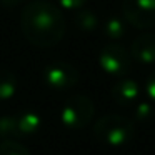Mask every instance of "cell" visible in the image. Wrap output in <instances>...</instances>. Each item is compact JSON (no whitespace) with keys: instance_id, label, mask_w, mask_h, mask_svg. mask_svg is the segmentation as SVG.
<instances>
[{"instance_id":"1","label":"cell","mask_w":155,"mask_h":155,"mask_svg":"<svg viewBox=\"0 0 155 155\" xmlns=\"http://www.w3.org/2000/svg\"><path fill=\"white\" fill-rule=\"evenodd\" d=\"M20 28L28 44L52 48L64 38L67 22L57 5L48 0H32L20 14Z\"/></svg>"},{"instance_id":"2","label":"cell","mask_w":155,"mask_h":155,"mask_svg":"<svg viewBox=\"0 0 155 155\" xmlns=\"http://www.w3.org/2000/svg\"><path fill=\"white\" fill-rule=\"evenodd\" d=\"M135 124L128 117L108 114L100 117L94 125V137L107 147H124L134 138Z\"/></svg>"},{"instance_id":"3","label":"cell","mask_w":155,"mask_h":155,"mask_svg":"<svg viewBox=\"0 0 155 155\" xmlns=\"http://www.w3.org/2000/svg\"><path fill=\"white\" fill-rule=\"evenodd\" d=\"M95 115V105L87 95L75 94L64 102L60 112V122L68 130H82L92 122Z\"/></svg>"},{"instance_id":"4","label":"cell","mask_w":155,"mask_h":155,"mask_svg":"<svg viewBox=\"0 0 155 155\" xmlns=\"http://www.w3.org/2000/svg\"><path fill=\"white\" fill-rule=\"evenodd\" d=\"M42 80L48 88L55 92H64L75 87L78 82V70L68 62H50L42 70Z\"/></svg>"},{"instance_id":"5","label":"cell","mask_w":155,"mask_h":155,"mask_svg":"<svg viewBox=\"0 0 155 155\" xmlns=\"http://www.w3.org/2000/svg\"><path fill=\"white\" fill-rule=\"evenodd\" d=\"M122 17L128 25L138 30L155 27V0H124Z\"/></svg>"},{"instance_id":"6","label":"cell","mask_w":155,"mask_h":155,"mask_svg":"<svg viewBox=\"0 0 155 155\" xmlns=\"http://www.w3.org/2000/svg\"><path fill=\"white\" fill-rule=\"evenodd\" d=\"M98 64H100L102 70L107 72L108 75L122 77V75L128 74V70H130L132 57L130 52L125 47H122L118 42H108L100 50Z\"/></svg>"},{"instance_id":"7","label":"cell","mask_w":155,"mask_h":155,"mask_svg":"<svg viewBox=\"0 0 155 155\" xmlns=\"http://www.w3.org/2000/svg\"><path fill=\"white\" fill-rule=\"evenodd\" d=\"M130 57L142 65L155 64V32H145L135 37L130 45Z\"/></svg>"},{"instance_id":"8","label":"cell","mask_w":155,"mask_h":155,"mask_svg":"<svg viewBox=\"0 0 155 155\" xmlns=\"http://www.w3.org/2000/svg\"><path fill=\"white\" fill-rule=\"evenodd\" d=\"M140 92L142 87L138 82H135L134 78H122L112 87V98L120 107H132L138 102Z\"/></svg>"},{"instance_id":"9","label":"cell","mask_w":155,"mask_h":155,"mask_svg":"<svg viewBox=\"0 0 155 155\" xmlns=\"http://www.w3.org/2000/svg\"><path fill=\"white\" fill-rule=\"evenodd\" d=\"M15 125H17V138L35 135L42 127V115L34 108H25L15 115Z\"/></svg>"},{"instance_id":"10","label":"cell","mask_w":155,"mask_h":155,"mask_svg":"<svg viewBox=\"0 0 155 155\" xmlns=\"http://www.w3.org/2000/svg\"><path fill=\"white\" fill-rule=\"evenodd\" d=\"M102 30H104V35L108 40L117 42V40H120L122 37H125V34H127V22H125V18L112 15V17H108L107 20L104 22Z\"/></svg>"},{"instance_id":"11","label":"cell","mask_w":155,"mask_h":155,"mask_svg":"<svg viewBox=\"0 0 155 155\" xmlns=\"http://www.w3.org/2000/svg\"><path fill=\"white\" fill-rule=\"evenodd\" d=\"M74 24L82 32H94L98 27V18L92 10H75L74 14Z\"/></svg>"},{"instance_id":"12","label":"cell","mask_w":155,"mask_h":155,"mask_svg":"<svg viewBox=\"0 0 155 155\" xmlns=\"http://www.w3.org/2000/svg\"><path fill=\"white\" fill-rule=\"evenodd\" d=\"M17 90V77L7 68H0V100L12 98Z\"/></svg>"},{"instance_id":"13","label":"cell","mask_w":155,"mask_h":155,"mask_svg":"<svg viewBox=\"0 0 155 155\" xmlns=\"http://www.w3.org/2000/svg\"><path fill=\"white\" fill-rule=\"evenodd\" d=\"M14 138H17L15 115H2L0 117V140H14Z\"/></svg>"},{"instance_id":"14","label":"cell","mask_w":155,"mask_h":155,"mask_svg":"<svg viewBox=\"0 0 155 155\" xmlns=\"http://www.w3.org/2000/svg\"><path fill=\"white\" fill-rule=\"evenodd\" d=\"M0 155H32V152L15 140H2Z\"/></svg>"},{"instance_id":"15","label":"cell","mask_w":155,"mask_h":155,"mask_svg":"<svg viewBox=\"0 0 155 155\" xmlns=\"http://www.w3.org/2000/svg\"><path fill=\"white\" fill-rule=\"evenodd\" d=\"M134 108V120L137 122H148L153 117V107L148 102H137L135 105H132Z\"/></svg>"},{"instance_id":"16","label":"cell","mask_w":155,"mask_h":155,"mask_svg":"<svg viewBox=\"0 0 155 155\" xmlns=\"http://www.w3.org/2000/svg\"><path fill=\"white\" fill-rule=\"evenodd\" d=\"M143 90H145V94H147L148 100L155 104V70H152L150 74H148L147 80H145V85H143Z\"/></svg>"},{"instance_id":"17","label":"cell","mask_w":155,"mask_h":155,"mask_svg":"<svg viewBox=\"0 0 155 155\" xmlns=\"http://www.w3.org/2000/svg\"><path fill=\"white\" fill-rule=\"evenodd\" d=\"M87 0H58V4L67 10H78L85 5Z\"/></svg>"},{"instance_id":"18","label":"cell","mask_w":155,"mask_h":155,"mask_svg":"<svg viewBox=\"0 0 155 155\" xmlns=\"http://www.w3.org/2000/svg\"><path fill=\"white\" fill-rule=\"evenodd\" d=\"M24 0H0V5L5 8H14L17 7V5H20Z\"/></svg>"}]
</instances>
